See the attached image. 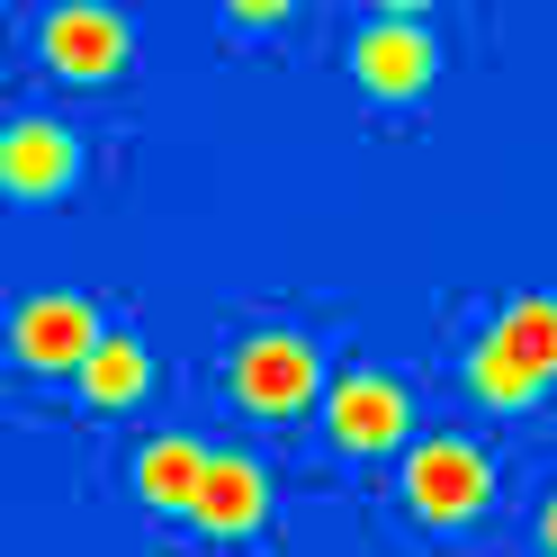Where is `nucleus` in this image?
<instances>
[{"label":"nucleus","mask_w":557,"mask_h":557,"mask_svg":"<svg viewBox=\"0 0 557 557\" xmlns=\"http://www.w3.org/2000/svg\"><path fill=\"white\" fill-rule=\"evenodd\" d=\"M261 504H270L261 468L234 459V449H216V459H207V485H198V521H207V531H252Z\"/></svg>","instance_id":"9"},{"label":"nucleus","mask_w":557,"mask_h":557,"mask_svg":"<svg viewBox=\"0 0 557 557\" xmlns=\"http://www.w3.org/2000/svg\"><path fill=\"white\" fill-rule=\"evenodd\" d=\"M548 369H557V297H512L495 333L476 342V387L495 405H521V396H540Z\"/></svg>","instance_id":"1"},{"label":"nucleus","mask_w":557,"mask_h":557,"mask_svg":"<svg viewBox=\"0 0 557 557\" xmlns=\"http://www.w3.org/2000/svg\"><path fill=\"white\" fill-rule=\"evenodd\" d=\"M333 432L351 441V449H387L405 432V387H396V377H377V369L342 377V387H333Z\"/></svg>","instance_id":"8"},{"label":"nucleus","mask_w":557,"mask_h":557,"mask_svg":"<svg viewBox=\"0 0 557 557\" xmlns=\"http://www.w3.org/2000/svg\"><path fill=\"white\" fill-rule=\"evenodd\" d=\"M73 162H82V145H73L63 117H10V135H0V171H10V189H27V198L63 189Z\"/></svg>","instance_id":"7"},{"label":"nucleus","mask_w":557,"mask_h":557,"mask_svg":"<svg viewBox=\"0 0 557 557\" xmlns=\"http://www.w3.org/2000/svg\"><path fill=\"white\" fill-rule=\"evenodd\" d=\"M207 459L216 449H198V441H153L145 459H135V485H145V504H181V512H198V485H207Z\"/></svg>","instance_id":"10"},{"label":"nucleus","mask_w":557,"mask_h":557,"mask_svg":"<svg viewBox=\"0 0 557 557\" xmlns=\"http://www.w3.org/2000/svg\"><path fill=\"white\" fill-rule=\"evenodd\" d=\"M405 495L423 504L432 521H468L476 504H485V449H468V441H423L405 459Z\"/></svg>","instance_id":"5"},{"label":"nucleus","mask_w":557,"mask_h":557,"mask_svg":"<svg viewBox=\"0 0 557 557\" xmlns=\"http://www.w3.org/2000/svg\"><path fill=\"white\" fill-rule=\"evenodd\" d=\"M351 73L369 90H423L432 82V27L413 10H377L360 37H351Z\"/></svg>","instance_id":"3"},{"label":"nucleus","mask_w":557,"mask_h":557,"mask_svg":"<svg viewBox=\"0 0 557 557\" xmlns=\"http://www.w3.org/2000/svg\"><path fill=\"white\" fill-rule=\"evenodd\" d=\"M99 342H109V333H99L90 297H73V288H46V297L18 306V351L37 369H90Z\"/></svg>","instance_id":"4"},{"label":"nucleus","mask_w":557,"mask_h":557,"mask_svg":"<svg viewBox=\"0 0 557 557\" xmlns=\"http://www.w3.org/2000/svg\"><path fill=\"white\" fill-rule=\"evenodd\" d=\"M145 377H153V360H145V342H126V333H109L90 351V369H82V387L99 396V405H126V396H145Z\"/></svg>","instance_id":"11"},{"label":"nucleus","mask_w":557,"mask_h":557,"mask_svg":"<svg viewBox=\"0 0 557 557\" xmlns=\"http://www.w3.org/2000/svg\"><path fill=\"white\" fill-rule=\"evenodd\" d=\"M117 54H126V18L109 10V0H54L46 10V63L54 73H117Z\"/></svg>","instance_id":"6"},{"label":"nucleus","mask_w":557,"mask_h":557,"mask_svg":"<svg viewBox=\"0 0 557 557\" xmlns=\"http://www.w3.org/2000/svg\"><path fill=\"white\" fill-rule=\"evenodd\" d=\"M234 387H243V405H261V413L306 405L315 396V342L306 333H252L234 351Z\"/></svg>","instance_id":"2"},{"label":"nucleus","mask_w":557,"mask_h":557,"mask_svg":"<svg viewBox=\"0 0 557 557\" xmlns=\"http://www.w3.org/2000/svg\"><path fill=\"white\" fill-rule=\"evenodd\" d=\"M540 531H548V548H557V495H548V512H540Z\"/></svg>","instance_id":"12"}]
</instances>
